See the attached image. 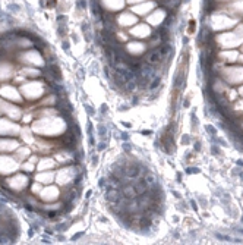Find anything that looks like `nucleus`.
<instances>
[{
	"instance_id": "nucleus-1",
	"label": "nucleus",
	"mask_w": 243,
	"mask_h": 245,
	"mask_svg": "<svg viewBox=\"0 0 243 245\" xmlns=\"http://www.w3.org/2000/svg\"><path fill=\"white\" fill-rule=\"evenodd\" d=\"M32 132L40 135L43 138H60L66 131H67V122L66 119L57 116L51 118H37L32 122Z\"/></svg>"
},
{
	"instance_id": "nucleus-2",
	"label": "nucleus",
	"mask_w": 243,
	"mask_h": 245,
	"mask_svg": "<svg viewBox=\"0 0 243 245\" xmlns=\"http://www.w3.org/2000/svg\"><path fill=\"white\" fill-rule=\"evenodd\" d=\"M19 91L22 94V97L25 100H29V101L41 100L48 92L46 82L44 81H38V79H28V81H25L24 84H21Z\"/></svg>"
},
{
	"instance_id": "nucleus-3",
	"label": "nucleus",
	"mask_w": 243,
	"mask_h": 245,
	"mask_svg": "<svg viewBox=\"0 0 243 245\" xmlns=\"http://www.w3.org/2000/svg\"><path fill=\"white\" fill-rule=\"evenodd\" d=\"M82 175L81 172V167L78 163H73V164H66L62 169H59L56 172V183L62 188H69L75 185V181L78 179V176Z\"/></svg>"
},
{
	"instance_id": "nucleus-4",
	"label": "nucleus",
	"mask_w": 243,
	"mask_h": 245,
	"mask_svg": "<svg viewBox=\"0 0 243 245\" xmlns=\"http://www.w3.org/2000/svg\"><path fill=\"white\" fill-rule=\"evenodd\" d=\"M2 188L15 192V194H21L24 192L26 188H29V175L28 173H22V172H16L13 173L10 178L7 179H2Z\"/></svg>"
},
{
	"instance_id": "nucleus-5",
	"label": "nucleus",
	"mask_w": 243,
	"mask_h": 245,
	"mask_svg": "<svg viewBox=\"0 0 243 245\" xmlns=\"http://www.w3.org/2000/svg\"><path fill=\"white\" fill-rule=\"evenodd\" d=\"M16 60L22 65H26V66H35V68H46L47 66L46 57L41 54L40 50H35V49L16 53Z\"/></svg>"
},
{
	"instance_id": "nucleus-6",
	"label": "nucleus",
	"mask_w": 243,
	"mask_h": 245,
	"mask_svg": "<svg viewBox=\"0 0 243 245\" xmlns=\"http://www.w3.org/2000/svg\"><path fill=\"white\" fill-rule=\"evenodd\" d=\"M19 161L15 159V156H9V154H5V153H0V176L5 178V176H9V175H13L15 172L19 170Z\"/></svg>"
},
{
	"instance_id": "nucleus-7",
	"label": "nucleus",
	"mask_w": 243,
	"mask_h": 245,
	"mask_svg": "<svg viewBox=\"0 0 243 245\" xmlns=\"http://www.w3.org/2000/svg\"><path fill=\"white\" fill-rule=\"evenodd\" d=\"M220 75L229 84H243V66H224Z\"/></svg>"
},
{
	"instance_id": "nucleus-8",
	"label": "nucleus",
	"mask_w": 243,
	"mask_h": 245,
	"mask_svg": "<svg viewBox=\"0 0 243 245\" xmlns=\"http://www.w3.org/2000/svg\"><path fill=\"white\" fill-rule=\"evenodd\" d=\"M0 97H3L5 100H7L10 103H16V104H24V100H25L22 97L21 91L10 84H2L0 85Z\"/></svg>"
},
{
	"instance_id": "nucleus-9",
	"label": "nucleus",
	"mask_w": 243,
	"mask_h": 245,
	"mask_svg": "<svg viewBox=\"0 0 243 245\" xmlns=\"http://www.w3.org/2000/svg\"><path fill=\"white\" fill-rule=\"evenodd\" d=\"M62 192L59 189V185H44L41 192L38 194V200L41 203H56L59 201Z\"/></svg>"
},
{
	"instance_id": "nucleus-10",
	"label": "nucleus",
	"mask_w": 243,
	"mask_h": 245,
	"mask_svg": "<svg viewBox=\"0 0 243 245\" xmlns=\"http://www.w3.org/2000/svg\"><path fill=\"white\" fill-rule=\"evenodd\" d=\"M21 125H16L15 120L0 116V135L2 137H15L21 132Z\"/></svg>"
},
{
	"instance_id": "nucleus-11",
	"label": "nucleus",
	"mask_w": 243,
	"mask_h": 245,
	"mask_svg": "<svg viewBox=\"0 0 243 245\" xmlns=\"http://www.w3.org/2000/svg\"><path fill=\"white\" fill-rule=\"evenodd\" d=\"M138 15H135L132 10H125V12H122V13H119L117 16H116V24H117V27H120V28H125V27H133L135 24H138Z\"/></svg>"
},
{
	"instance_id": "nucleus-12",
	"label": "nucleus",
	"mask_w": 243,
	"mask_h": 245,
	"mask_svg": "<svg viewBox=\"0 0 243 245\" xmlns=\"http://www.w3.org/2000/svg\"><path fill=\"white\" fill-rule=\"evenodd\" d=\"M125 51L130 56V57L139 59L142 54L146 53V44L142 41H127L125 46Z\"/></svg>"
},
{
	"instance_id": "nucleus-13",
	"label": "nucleus",
	"mask_w": 243,
	"mask_h": 245,
	"mask_svg": "<svg viewBox=\"0 0 243 245\" xmlns=\"http://www.w3.org/2000/svg\"><path fill=\"white\" fill-rule=\"evenodd\" d=\"M16 72V66L10 62H5L0 60V82H7L10 79H13Z\"/></svg>"
},
{
	"instance_id": "nucleus-14",
	"label": "nucleus",
	"mask_w": 243,
	"mask_h": 245,
	"mask_svg": "<svg viewBox=\"0 0 243 245\" xmlns=\"http://www.w3.org/2000/svg\"><path fill=\"white\" fill-rule=\"evenodd\" d=\"M21 145V142L13 137H0V153H15L16 148Z\"/></svg>"
},
{
	"instance_id": "nucleus-15",
	"label": "nucleus",
	"mask_w": 243,
	"mask_h": 245,
	"mask_svg": "<svg viewBox=\"0 0 243 245\" xmlns=\"http://www.w3.org/2000/svg\"><path fill=\"white\" fill-rule=\"evenodd\" d=\"M127 32H129L130 37H136V38H148V37L152 35L151 28L146 24H135L133 27L129 28Z\"/></svg>"
},
{
	"instance_id": "nucleus-16",
	"label": "nucleus",
	"mask_w": 243,
	"mask_h": 245,
	"mask_svg": "<svg viewBox=\"0 0 243 245\" xmlns=\"http://www.w3.org/2000/svg\"><path fill=\"white\" fill-rule=\"evenodd\" d=\"M16 72H18V73H21L22 77H25L26 79H37V78H40L41 75H43V72H41V68H35V66H26V65L21 66L19 69H16Z\"/></svg>"
},
{
	"instance_id": "nucleus-17",
	"label": "nucleus",
	"mask_w": 243,
	"mask_h": 245,
	"mask_svg": "<svg viewBox=\"0 0 243 245\" xmlns=\"http://www.w3.org/2000/svg\"><path fill=\"white\" fill-rule=\"evenodd\" d=\"M126 0H100V6L107 12H117L125 9Z\"/></svg>"
},
{
	"instance_id": "nucleus-18",
	"label": "nucleus",
	"mask_w": 243,
	"mask_h": 245,
	"mask_svg": "<svg viewBox=\"0 0 243 245\" xmlns=\"http://www.w3.org/2000/svg\"><path fill=\"white\" fill-rule=\"evenodd\" d=\"M54 179H56V172H53V170H43V172H38L34 175V181L40 182L43 185H50L54 182Z\"/></svg>"
},
{
	"instance_id": "nucleus-19",
	"label": "nucleus",
	"mask_w": 243,
	"mask_h": 245,
	"mask_svg": "<svg viewBox=\"0 0 243 245\" xmlns=\"http://www.w3.org/2000/svg\"><path fill=\"white\" fill-rule=\"evenodd\" d=\"M59 163L56 161L54 157H48V156H44L43 159L38 160L37 163V170L38 172H43V170H53V169L57 166Z\"/></svg>"
},
{
	"instance_id": "nucleus-20",
	"label": "nucleus",
	"mask_w": 243,
	"mask_h": 245,
	"mask_svg": "<svg viewBox=\"0 0 243 245\" xmlns=\"http://www.w3.org/2000/svg\"><path fill=\"white\" fill-rule=\"evenodd\" d=\"M154 6H155L154 2H148V0H146V2H141L136 6H132L130 10H132L135 15H146V13L154 10Z\"/></svg>"
},
{
	"instance_id": "nucleus-21",
	"label": "nucleus",
	"mask_w": 243,
	"mask_h": 245,
	"mask_svg": "<svg viewBox=\"0 0 243 245\" xmlns=\"http://www.w3.org/2000/svg\"><path fill=\"white\" fill-rule=\"evenodd\" d=\"M164 19H165V10L157 9V10H152V13L146 18V22L151 25H161Z\"/></svg>"
},
{
	"instance_id": "nucleus-22",
	"label": "nucleus",
	"mask_w": 243,
	"mask_h": 245,
	"mask_svg": "<svg viewBox=\"0 0 243 245\" xmlns=\"http://www.w3.org/2000/svg\"><path fill=\"white\" fill-rule=\"evenodd\" d=\"M32 154V150H31V145H19L16 148V151H15V159L19 161V163H22V161H25V160H28V157Z\"/></svg>"
},
{
	"instance_id": "nucleus-23",
	"label": "nucleus",
	"mask_w": 243,
	"mask_h": 245,
	"mask_svg": "<svg viewBox=\"0 0 243 245\" xmlns=\"http://www.w3.org/2000/svg\"><path fill=\"white\" fill-rule=\"evenodd\" d=\"M19 135L22 137V141H25L28 145H32V144L35 142V140H37V138H34V135H32V129L28 128V126H22V128H21Z\"/></svg>"
},
{
	"instance_id": "nucleus-24",
	"label": "nucleus",
	"mask_w": 243,
	"mask_h": 245,
	"mask_svg": "<svg viewBox=\"0 0 243 245\" xmlns=\"http://www.w3.org/2000/svg\"><path fill=\"white\" fill-rule=\"evenodd\" d=\"M237 56H239V53H236V51H227V53L223 51V53H220V59L224 62L233 63V62H237Z\"/></svg>"
},
{
	"instance_id": "nucleus-25",
	"label": "nucleus",
	"mask_w": 243,
	"mask_h": 245,
	"mask_svg": "<svg viewBox=\"0 0 243 245\" xmlns=\"http://www.w3.org/2000/svg\"><path fill=\"white\" fill-rule=\"evenodd\" d=\"M21 169H22V170H24L25 173L31 175L32 172H35V170H37V164H35V163H32V161H29V160H25V161H22Z\"/></svg>"
},
{
	"instance_id": "nucleus-26",
	"label": "nucleus",
	"mask_w": 243,
	"mask_h": 245,
	"mask_svg": "<svg viewBox=\"0 0 243 245\" xmlns=\"http://www.w3.org/2000/svg\"><path fill=\"white\" fill-rule=\"evenodd\" d=\"M43 183H40V182H32V183H29V194H32V195H35V197H38V194L41 192V189H43Z\"/></svg>"
},
{
	"instance_id": "nucleus-27",
	"label": "nucleus",
	"mask_w": 243,
	"mask_h": 245,
	"mask_svg": "<svg viewBox=\"0 0 243 245\" xmlns=\"http://www.w3.org/2000/svg\"><path fill=\"white\" fill-rule=\"evenodd\" d=\"M97 131H98V137H100L101 140H104L105 132H107V128H105L103 123H100V125H98V128H97Z\"/></svg>"
},
{
	"instance_id": "nucleus-28",
	"label": "nucleus",
	"mask_w": 243,
	"mask_h": 245,
	"mask_svg": "<svg viewBox=\"0 0 243 245\" xmlns=\"http://www.w3.org/2000/svg\"><path fill=\"white\" fill-rule=\"evenodd\" d=\"M34 118H35V116H34V113H24V115H22V119H21V120H22L24 123H29V122H31V120H32Z\"/></svg>"
},
{
	"instance_id": "nucleus-29",
	"label": "nucleus",
	"mask_w": 243,
	"mask_h": 245,
	"mask_svg": "<svg viewBox=\"0 0 243 245\" xmlns=\"http://www.w3.org/2000/svg\"><path fill=\"white\" fill-rule=\"evenodd\" d=\"M234 109L236 110H243V98L242 100H234Z\"/></svg>"
},
{
	"instance_id": "nucleus-30",
	"label": "nucleus",
	"mask_w": 243,
	"mask_h": 245,
	"mask_svg": "<svg viewBox=\"0 0 243 245\" xmlns=\"http://www.w3.org/2000/svg\"><path fill=\"white\" fill-rule=\"evenodd\" d=\"M105 147H107V142H105L104 140H101V141L97 144V150H98V151H103V150H105Z\"/></svg>"
},
{
	"instance_id": "nucleus-31",
	"label": "nucleus",
	"mask_w": 243,
	"mask_h": 245,
	"mask_svg": "<svg viewBox=\"0 0 243 245\" xmlns=\"http://www.w3.org/2000/svg\"><path fill=\"white\" fill-rule=\"evenodd\" d=\"M62 49H63V50H66V51H69L70 44H69V41H67V40H63V41H62Z\"/></svg>"
},
{
	"instance_id": "nucleus-32",
	"label": "nucleus",
	"mask_w": 243,
	"mask_h": 245,
	"mask_svg": "<svg viewBox=\"0 0 243 245\" xmlns=\"http://www.w3.org/2000/svg\"><path fill=\"white\" fill-rule=\"evenodd\" d=\"M19 9H21V7H19V5H15V3L9 5V10H10V12H15V10H16V12H19Z\"/></svg>"
},
{
	"instance_id": "nucleus-33",
	"label": "nucleus",
	"mask_w": 243,
	"mask_h": 245,
	"mask_svg": "<svg viewBox=\"0 0 243 245\" xmlns=\"http://www.w3.org/2000/svg\"><path fill=\"white\" fill-rule=\"evenodd\" d=\"M186 170H188V173H189V175H192V173H198V172H199V169H198V167H188Z\"/></svg>"
},
{
	"instance_id": "nucleus-34",
	"label": "nucleus",
	"mask_w": 243,
	"mask_h": 245,
	"mask_svg": "<svg viewBox=\"0 0 243 245\" xmlns=\"http://www.w3.org/2000/svg\"><path fill=\"white\" fill-rule=\"evenodd\" d=\"M84 107H85V110H88V115H91V116L94 115V109H92L91 106H88V104L85 103V104H84Z\"/></svg>"
},
{
	"instance_id": "nucleus-35",
	"label": "nucleus",
	"mask_w": 243,
	"mask_h": 245,
	"mask_svg": "<svg viewBox=\"0 0 243 245\" xmlns=\"http://www.w3.org/2000/svg\"><path fill=\"white\" fill-rule=\"evenodd\" d=\"M212 154H217V156H220V154H221V151L218 150V147H217V145H212Z\"/></svg>"
},
{
	"instance_id": "nucleus-36",
	"label": "nucleus",
	"mask_w": 243,
	"mask_h": 245,
	"mask_svg": "<svg viewBox=\"0 0 243 245\" xmlns=\"http://www.w3.org/2000/svg\"><path fill=\"white\" fill-rule=\"evenodd\" d=\"M98 160H100V159H98V156H97V154H95V156H92V166H97Z\"/></svg>"
},
{
	"instance_id": "nucleus-37",
	"label": "nucleus",
	"mask_w": 243,
	"mask_h": 245,
	"mask_svg": "<svg viewBox=\"0 0 243 245\" xmlns=\"http://www.w3.org/2000/svg\"><path fill=\"white\" fill-rule=\"evenodd\" d=\"M98 185H100L101 188H104V186H105V178H101V179L98 181Z\"/></svg>"
},
{
	"instance_id": "nucleus-38",
	"label": "nucleus",
	"mask_w": 243,
	"mask_h": 245,
	"mask_svg": "<svg viewBox=\"0 0 243 245\" xmlns=\"http://www.w3.org/2000/svg\"><path fill=\"white\" fill-rule=\"evenodd\" d=\"M127 3H141V2H146V0H126Z\"/></svg>"
},
{
	"instance_id": "nucleus-39",
	"label": "nucleus",
	"mask_w": 243,
	"mask_h": 245,
	"mask_svg": "<svg viewBox=\"0 0 243 245\" xmlns=\"http://www.w3.org/2000/svg\"><path fill=\"white\" fill-rule=\"evenodd\" d=\"M120 138H123L125 141H129V137H127V134H126V132H123V134H120Z\"/></svg>"
},
{
	"instance_id": "nucleus-40",
	"label": "nucleus",
	"mask_w": 243,
	"mask_h": 245,
	"mask_svg": "<svg viewBox=\"0 0 243 245\" xmlns=\"http://www.w3.org/2000/svg\"><path fill=\"white\" fill-rule=\"evenodd\" d=\"M195 150H196V151H199V150H201V142H199V141L195 142Z\"/></svg>"
},
{
	"instance_id": "nucleus-41",
	"label": "nucleus",
	"mask_w": 243,
	"mask_h": 245,
	"mask_svg": "<svg viewBox=\"0 0 243 245\" xmlns=\"http://www.w3.org/2000/svg\"><path fill=\"white\" fill-rule=\"evenodd\" d=\"M237 94H240V96L243 97V84L240 85V88H237Z\"/></svg>"
},
{
	"instance_id": "nucleus-42",
	"label": "nucleus",
	"mask_w": 243,
	"mask_h": 245,
	"mask_svg": "<svg viewBox=\"0 0 243 245\" xmlns=\"http://www.w3.org/2000/svg\"><path fill=\"white\" fill-rule=\"evenodd\" d=\"M190 205H192V209H193V210H198V207H196V203H195V201H192V200H190Z\"/></svg>"
},
{
	"instance_id": "nucleus-43",
	"label": "nucleus",
	"mask_w": 243,
	"mask_h": 245,
	"mask_svg": "<svg viewBox=\"0 0 243 245\" xmlns=\"http://www.w3.org/2000/svg\"><path fill=\"white\" fill-rule=\"evenodd\" d=\"M237 62H239V63H243V54H239V56H237Z\"/></svg>"
},
{
	"instance_id": "nucleus-44",
	"label": "nucleus",
	"mask_w": 243,
	"mask_h": 245,
	"mask_svg": "<svg viewBox=\"0 0 243 245\" xmlns=\"http://www.w3.org/2000/svg\"><path fill=\"white\" fill-rule=\"evenodd\" d=\"M91 194H92V191H91V189H89V191H88V192H86V194H85V197H86V198H89V197H91Z\"/></svg>"
},
{
	"instance_id": "nucleus-45",
	"label": "nucleus",
	"mask_w": 243,
	"mask_h": 245,
	"mask_svg": "<svg viewBox=\"0 0 243 245\" xmlns=\"http://www.w3.org/2000/svg\"><path fill=\"white\" fill-rule=\"evenodd\" d=\"M184 2H186V3H188V2H189V0H184Z\"/></svg>"
},
{
	"instance_id": "nucleus-46",
	"label": "nucleus",
	"mask_w": 243,
	"mask_h": 245,
	"mask_svg": "<svg viewBox=\"0 0 243 245\" xmlns=\"http://www.w3.org/2000/svg\"><path fill=\"white\" fill-rule=\"evenodd\" d=\"M242 51H243V46H242Z\"/></svg>"
},
{
	"instance_id": "nucleus-47",
	"label": "nucleus",
	"mask_w": 243,
	"mask_h": 245,
	"mask_svg": "<svg viewBox=\"0 0 243 245\" xmlns=\"http://www.w3.org/2000/svg\"><path fill=\"white\" fill-rule=\"evenodd\" d=\"M242 222H243V217H242Z\"/></svg>"
}]
</instances>
